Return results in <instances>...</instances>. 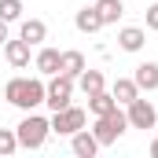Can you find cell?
<instances>
[{"mask_svg": "<svg viewBox=\"0 0 158 158\" xmlns=\"http://www.w3.org/2000/svg\"><path fill=\"white\" fill-rule=\"evenodd\" d=\"M4 99L19 110H33L44 103V81L40 77H11L4 85Z\"/></svg>", "mask_w": 158, "mask_h": 158, "instance_id": "6da1fadb", "label": "cell"}, {"mask_svg": "<svg viewBox=\"0 0 158 158\" xmlns=\"http://www.w3.org/2000/svg\"><path fill=\"white\" fill-rule=\"evenodd\" d=\"M15 136H19V147H26V151H40V147L48 143V136H52V121L40 118V114H33V110H26V118L19 121Z\"/></svg>", "mask_w": 158, "mask_h": 158, "instance_id": "7a4b0ae2", "label": "cell"}, {"mask_svg": "<svg viewBox=\"0 0 158 158\" xmlns=\"http://www.w3.org/2000/svg\"><path fill=\"white\" fill-rule=\"evenodd\" d=\"M125 129H129V118H125V110H121V107H114L110 114L96 118V125H92V136L99 140V147H107V143H114V140H118Z\"/></svg>", "mask_w": 158, "mask_h": 158, "instance_id": "3957f363", "label": "cell"}, {"mask_svg": "<svg viewBox=\"0 0 158 158\" xmlns=\"http://www.w3.org/2000/svg\"><path fill=\"white\" fill-rule=\"evenodd\" d=\"M70 96H74V77L52 74V81L44 85V103L52 110H63V107H70Z\"/></svg>", "mask_w": 158, "mask_h": 158, "instance_id": "277c9868", "label": "cell"}, {"mask_svg": "<svg viewBox=\"0 0 158 158\" xmlns=\"http://www.w3.org/2000/svg\"><path fill=\"white\" fill-rule=\"evenodd\" d=\"M85 121H88V114H85L81 107L52 110V132H59V136H74L77 129H85Z\"/></svg>", "mask_w": 158, "mask_h": 158, "instance_id": "5b68a950", "label": "cell"}, {"mask_svg": "<svg viewBox=\"0 0 158 158\" xmlns=\"http://www.w3.org/2000/svg\"><path fill=\"white\" fill-rule=\"evenodd\" d=\"M125 118H129V129H155L158 125V114H155V103H147V99H132L129 103V110H125Z\"/></svg>", "mask_w": 158, "mask_h": 158, "instance_id": "8992f818", "label": "cell"}, {"mask_svg": "<svg viewBox=\"0 0 158 158\" xmlns=\"http://www.w3.org/2000/svg\"><path fill=\"white\" fill-rule=\"evenodd\" d=\"M4 59H7L15 70L30 66V44H26L22 37H19V40H11V37H7V40H4Z\"/></svg>", "mask_w": 158, "mask_h": 158, "instance_id": "52a82bcc", "label": "cell"}, {"mask_svg": "<svg viewBox=\"0 0 158 158\" xmlns=\"http://www.w3.org/2000/svg\"><path fill=\"white\" fill-rule=\"evenodd\" d=\"M70 147H74V155H77V158H92L96 151H99V140H96L88 129H77V132L70 136Z\"/></svg>", "mask_w": 158, "mask_h": 158, "instance_id": "ba28073f", "label": "cell"}, {"mask_svg": "<svg viewBox=\"0 0 158 158\" xmlns=\"http://www.w3.org/2000/svg\"><path fill=\"white\" fill-rule=\"evenodd\" d=\"M132 81H136V88H140V92H155V88H158V63H151V59H147V63H140V66H136V74H132Z\"/></svg>", "mask_w": 158, "mask_h": 158, "instance_id": "9c48e42d", "label": "cell"}, {"mask_svg": "<svg viewBox=\"0 0 158 158\" xmlns=\"http://www.w3.org/2000/svg\"><path fill=\"white\" fill-rule=\"evenodd\" d=\"M74 26H77L81 33H99V30H103V19H99L96 4H92V7H81L77 15H74Z\"/></svg>", "mask_w": 158, "mask_h": 158, "instance_id": "30bf717a", "label": "cell"}, {"mask_svg": "<svg viewBox=\"0 0 158 158\" xmlns=\"http://www.w3.org/2000/svg\"><path fill=\"white\" fill-rule=\"evenodd\" d=\"M59 55L63 52H55V48H40L37 59H33V66H37L40 77H52V74H59Z\"/></svg>", "mask_w": 158, "mask_h": 158, "instance_id": "8fae6325", "label": "cell"}, {"mask_svg": "<svg viewBox=\"0 0 158 158\" xmlns=\"http://www.w3.org/2000/svg\"><path fill=\"white\" fill-rule=\"evenodd\" d=\"M143 40H147V33H143L140 26H125V30L118 33V48H121V52H140Z\"/></svg>", "mask_w": 158, "mask_h": 158, "instance_id": "7c38bea8", "label": "cell"}, {"mask_svg": "<svg viewBox=\"0 0 158 158\" xmlns=\"http://www.w3.org/2000/svg\"><path fill=\"white\" fill-rule=\"evenodd\" d=\"M19 37L26 40L30 48H33V44H44V37H48V26H44L40 19H26V22H22V30H19Z\"/></svg>", "mask_w": 158, "mask_h": 158, "instance_id": "4fadbf2b", "label": "cell"}, {"mask_svg": "<svg viewBox=\"0 0 158 158\" xmlns=\"http://www.w3.org/2000/svg\"><path fill=\"white\" fill-rule=\"evenodd\" d=\"M110 96L118 99L121 107H129V103L140 96V88H136V81H132V77H118V81H114V88H110Z\"/></svg>", "mask_w": 158, "mask_h": 158, "instance_id": "5bb4252c", "label": "cell"}, {"mask_svg": "<svg viewBox=\"0 0 158 158\" xmlns=\"http://www.w3.org/2000/svg\"><path fill=\"white\" fill-rule=\"evenodd\" d=\"M81 70H85V55H81V52H63V55H59V74H66V77L77 81Z\"/></svg>", "mask_w": 158, "mask_h": 158, "instance_id": "9a60e30c", "label": "cell"}, {"mask_svg": "<svg viewBox=\"0 0 158 158\" xmlns=\"http://www.w3.org/2000/svg\"><path fill=\"white\" fill-rule=\"evenodd\" d=\"M114 107H121L118 99L110 96V92H96V96H88V110L96 114V118H103V114H110Z\"/></svg>", "mask_w": 158, "mask_h": 158, "instance_id": "2e32d148", "label": "cell"}, {"mask_svg": "<svg viewBox=\"0 0 158 158\" xmlns=\"http://www.w3.org/2000/svg\"><path fill=\"white\" fill-rule=\"evenodd\" d=\"M96 11H99L103 26H110V22H118L121 15H125V4L121 0H96Z\"/></svg>", "mask_w": 158, "mask_h": 158, "instance_id": "e0dca14e", "label": "cell"}, {"mask_svg": "<svg viewBox=\"0 0 158 158\" xmlns=\"http://www.w3.org/2000/svg\"><path fill=\"white\" fill-rule=\"evenodd\" d=\"M77 85H81V92H85V96H96V92H103V74L85 66V70L77 74Z\"/></svg>", "mask_w": 158, "mask_h": 158, "instance_id": "ac0fdd59", "label": "cell"}, {"mask_svg": "<svg viewBox=\"0 0 158 158\" xmlns=\"http://www.w3.org/2000/svg\"><path fill=\"white\" fill-rule=\"evenodd\" d=\"M0 19L4 22H19L22 19V0H0Z\"/></svg>", "mask_w": 158, "mask_h": 158, "instance_id": "d6986e66", "label": "cell"}, {"mask_svg": "<svg viewBox=\"0 0 158 158\" xmlns=\"http://www.w3.org/2000/svg\"><path fill=\"white\" fill-rule=\"evenodd\" d=\"M19 151V136H15V129H0V155H15Z\"/></svg>", "mask_w": 158, "mask_h": 158, "instance_id": "ffe728a7", "label": "cell"}, {"mask_svg": "<svg viewBox=\"0 0 158 158\" xmlns=\"http://www.w3.org/2000/svg\"><path fill=\"white\" fill-rule=\"evenodd\" d=\"M147 30H155V33H158V0L147 7Z\"/></svg>", "mask_w": 158, "mask_h": 158, "instance_id": "44dd1931", "label": "cell"}, {"mask_svg": "<svg viewBox=\"0 0 158 158\" xmlns=\"http://www.w3.org/2000/svg\"><path fill=\"white\" fill-rule=\"evenodd\" d=\"M4 40H7V22L0 19V44H4Z\"/></svg>", "mask_w": 158, "mask_h": 158, "instance_id": "7402d4cb", "label": "cell"}, {"mask_svg": "<svg viewBox=\"0 0 158 158\" xmlns=\"http://www.w3.org/2000/svg\"><path fill=\"white\" fill-rule=\"evenodd\" d=\"M151 158H158V140H155V143H151Z\"/></svg>", "mask_w": 158, "mask_h": 158, "instance_id": "603a6c76", "label": "cell"}, {"mask_svg": "<svg viewBox=\"0 0 158 158\" xmlns=\"http://www.w3.org/2000/svg\"><path fill=\"white\" fill-rule=\"evenodd\" d=\"M155 129H158V125H155Z\"/></svg>", "mask_w": 158, "mask_h": 158, "instance_id": "cb8c5ba5", "label": "cell"}]
</instances>
